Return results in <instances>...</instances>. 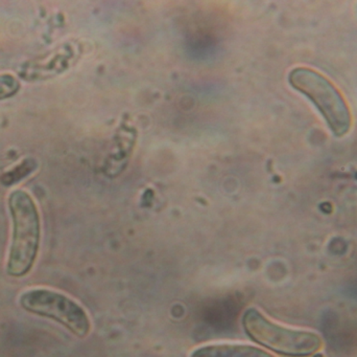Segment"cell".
<instances>
[{
  "label": "cell",
  "mask_w": 357,
  "mask_h": 357,
  "mask_svg": "<svg viewBox=\"0 0 357 357\" xmlns=\"http://www.w3.org/2000/svg\"><path fill=\"white\" fill-rule=\"evenodd\" d=\"M12 218V240L6 272L13 278H22L35 265L41 243V219L33 197L24 190L10 192L8 201Z\"/></svg>",
  "instance_id": "1"
},
{
  "label": "cell",
  "mask_w": 357,
  "mask_h": 357,
  "mask_svg": "<svg viewBox=\"0 0 357 357\" xmlns=\"http://www.w3.org/2000/svg\"><path fill=\"white\" fill-rule=\"evenodd\" d=\"M243 326L252 341L281 356H310L322 348V340L317 333L281 326L256 308L245 310Z\"/></svg>",
  "instance_id": "2"
},
{
  "label": "cell",
  "mask_w": 357,
  "mask_h": 357,
  "mask_svg": "<svg viewBox=\"0 0 357 357\" xmlns=\"http://www.w3.org/2000/svg\"><path fill=\"white\" fill-rule=\"evenodd\" d=\"M289 81L314 103L335 136H343L349 131L351 115L347 103L326 77L314 69L297 67L289 73Z\"/></svg>",
  "instance_id": "3"
},
{
  "label": "cell",
  "mask_w": 357,
  "mask_h": 357,
  "mask_svg": "<svg viewBox=\"0 0 357 357\" xmlns=\"http://www.w3.org/2000/svg\"><path fill=\"white\" fill-rule=\"evenodd\" d=\"M19 304L31 314L60 323L82 339L91 331V322L86 310L60 291L42 287L29 289L21 293Z\"/></svg>",
  "instance_id": "4"
},
{
  "label": "cell",
  "mask_w": 357,
  "mask_h": 357,
  "mask_svg": "<svg viewBox=\"0 0 357 357\" xmlns=\"http://www.w3.org/2000/svg\"><path fill=\"white\" fill-rule=\"evenodd\" d=\"M190 357H275L268 352L243 344H214L195 350Z\"/></svg>",
  "instance_id": "5"
},
{
  "label": "cell",
  "mask_w": 357,
  "mask_h": 357,
  "mask_svg": "<svg viewBox=\"0 0 357 357\" xmlns=\"http://www.w3.org/2000/svg\"><path fill=\"white\" fill-rule=\"evenodd\" d=\"M38 163L35 159H26L15 166L10 171L4 172L0 176V182L6 187L13 186L17 182H21L23 178L27 177L37 169Z\"/></svg>",
  "instance_id": "6"
},
{
  "label": "cell",
  "mask_w": 357,
  "mask_h": 357,
  "mask_svg": "<svg viewBox=\"0 0 357 357\" xmlns=\"http://www.w3.org/2000/svg\"><path fill=\"white\" fill-rule=\"evenodd\" d=\"M20 82L10 73H0V100L10 98L18 92Z\"/></svg>",
  "instance_id": "7"
}]
</instances>
